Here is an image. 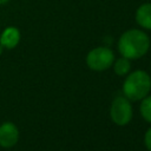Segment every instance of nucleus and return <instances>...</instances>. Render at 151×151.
Here are the masks:
<instances>
[{
	"instance_id": "obj_1",
	"label": "nucleus",
	"mask_w": 151,
	"mask_h": 151,
	"mask_svg": "<svg viewBox=\"0 0 151 151\" xmlns=\"http://www.w3.org/2000/svg\"><path fill=\"white\" fill-rule=\"evenodd\" d=\"M150 48L149 35L140 29L132 28L125 31L118 40V51L122 57L130 60L144 57Z\"/></svg>"
},
{
	"instance_id": "obj_2",
	"label": "nucleus",
	"mask_w": 151,
	"mask_h": 151,
	"mask_svg": "<svg viewBox=\"0 0 151 151\" xmlns=\"http://www.w3.org/2000/svg\"><path fill=\"white\" fill-rule=\"evenodd\" d=\"M151 91V77L146 71L137 70L129 74L123 83V94L130 101L145 98Z\"/></svg>"
},
{
	"instance_id": "obj_3",
	"label": "nucleus",
	"mask_w": 151,
	"mask_h": 151,
	"mask_svg": "<svg viewBox=\"0 0 151 151\" xmlns=\"http://www.w3.org/2000/svg\"><path fill=\"white\" fill-rule=\"evenodd\" d=\"M114 53L111 48L99 46L92 48L86 55V65L92 71L101 72L110 68L114 61Z\"/></svg>"
},
{
	"instance_id": "obj_4",
	"label": "nucleus",
	"mask_w": 151,
	"mask_h": 151,
	"mask_svg": "<svg viewBox=\"0 0 151 151\" xmlns=\"http://www.w3.org/2000/svg\"><path fill=\"white\" fill-rule=\"evenodd\" d=\"M133 116V109L130 100L124 96H118L113 99L110 106V117L118 126L127 125Z\"/></svg>"
},
{
	"instance_id": "obj_5",
	"label": "nucleus",
	"mask_w": 151,
	"mask_h": 151,
	"mask_svg": "<svg viewBox=\"0 0 151 151\" xmlns=\"http://www.w3.org/2000/svg\"><path fill=\"white\" fill-rule=\"evenodd\" d=\"M19 140V129L12 122H4L0 125V146L13 147Z\"/></svg>"
},
{
	"instance_id": "obj_6",
	"label": "nucleus",
	"mask_w": 151,
	"mask_h": 151,
	"mask_svg": "<svg viewBox=\"0 0 151 151\" xmlns=\"http://www.w3.org/2000/svg\"><path fill=\"white\" fill-rule=\"evenodd\" d=\"M19 41H20V32L17 27L13 26L5 28L0 35V45L7 50H12L17 47Z\"/></svg>"
},
{
	"instance_id": "obj_7",
	"label": "nucleus",
	"mask_w": 151,
	"mask_h": 151,
	"mask_svg": "<svg viewBox=\"0 0 151 151\" xmlns=\"http://www.w3.org/2000/svg\"><path fill=\"white\" fill-rule=\"evenodd\" d=\"M136 21L140 27L151 31V2L143 4L137 8Z\"/></svg>"
},
{
	"instance_id": "obj_8",
	"label": "nucleus",
	"mask_w": 151,
	"mask_h": 151,
	"mask_svg": "<svg viewBox=\"0 0 151 151\" xmlns=\"http://www.w3.org/2000/svg\"><path fill=\"white\" fill-rule=\"evenodd\" d=\"M112 67H113V71L117 76L124 77V76L130 73V70H131L130 59H127L125 57H120L118 59H114V61L112 64Z\"/></svg>"
},
{
	"instance_id": "obj_9",
	"label": "nucleus",
	"mask_w": 151,
	"mask_h": 151,
	"mask_svg": "<svg viewBox=\"0 0 151 151\" xmlns=\"http://www.w3.org/2000/svg\"><path fill=\"white\" fill-rule=\"evenodd\" d=\"M139 112L143 117V119L151 124V96H146L140 100L139 105Z\"/></svg>"
},
{
	"instance_id": "obj_10",
	"label": "nucleus",
	"mask_w": 151,
	"mask_h": 151,
	"mask_svg": "<svg viewBox=\"0 0 151 151\" xmlns=\"http://www.w3.org/2000/svg\"><path fill=\"white\" fill-rule=\"evenodd\" d=\"M144 144L149 151H151V127L147 129V131L144 134Z\"/></svg>"
},
{
	"instance_id": "obj_11",
	"label": "nucleus",
	"mask_w": 151,
	"mask_h": 151,
	"mask_svg": "<svg viewBox=\"0 0 151 151\" xmlns=\"http://www.w3.org/2000/svg\"><path fill=\"white\" fill-rule=\"evenodd\" d=\"M9 0H0V5H4V4H6V2H8Z\"/></svg>"
},
{
	"instance_id": "obj_12",
	"label": "nucleus",
	"mask_w": 151,
	"mask_h": 151,
	"mask_svg": "<svg viewBox=\"0 0 151 151\" xmlns=\"http://www.w3.org/2000/svg\"><path fill=\"white\" fill-rule=\"evenodd\" d=\"M2 52H4V47H2L1 45H0V55L2 54Z\"/></svg>"
}]
</instances>
